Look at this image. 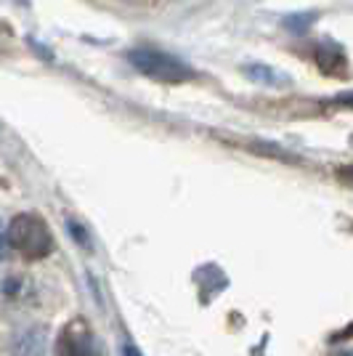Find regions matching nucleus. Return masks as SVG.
Listing matches in <instances>:
<instances>
[{
	"label": "nucleus",
	"instance_id": "9b49d317",
	"mask_svg": "<svg viewBox=\"0 0 353 356\" xmlns=\"http://www.w3.org/2000/svg\"><path fill=\"white\" fill-rule=\"evenodd\" d=\"M340 356H353V348H348V351H343Z\"/></svg>",
	"mask_w": 353,
	"mask_h": 356
},
{
	"label": "nucleus",
	"instance_id": "9d476101",
	"mask_svg": "<svg viewBox=\"0 0 353 356\" xmlns=\"http://www.w3.org/2000/svg\"><path fill=\"white\" fill-rule=\"evenodd\" d=\"M122 356H144L133 343H125V348H122Z\"/></svg>",
	"mask_w": 353,
	"mask_h": 356
},
{
	"label": "nucleus",
	"instance_id": "0eeeda50",
	"mask_svg": "<svg viewBox=\"0 0 353 356\" xmlns=\"http://www.w3.org/2000/svg\"><path fill=\"white\" fill-rule=\"evenodd\" d=\"M335 102H338V104H343V106H348V109H353V90H348V93H340Z\"/></svg>",
	"mask_w": 353,
	"mask_h": 356
},
{
	"label": "nucleus",
	"instance_id": "6e6552de",
	"mask_svg": "<svg viewBox=\"0 0 353 356\" xmlns=\"http://www.w3.org/2000/svg\"><path fill=\"white\" fill-rule=\"evenodd\" d=\"M8 252V237H6V229L0 226V258Z\"/></svg>",
	"mask_w": 353,
	"mask_h": 356
},
{
	"label": "nucleus",
	"instance_id": "20e7f679",
	"mask_svg": "<svg viewBox=\"0 0 353 356\" xmlns=\"http://www.w3.org/2000/svg\"><path fill=\"white\" fill-rule=\"evenodd\" d=\"M316 64L327 74H345V70H348V59H345L343 48L332 40H322L316 45Z\"/></svg>",
	"mask_w": 353,
	"mask_h": 356
},
{
	"label": "nucleus",
	"instance_id": "f03ea898",
	"mask_svg": "<svg viewBox=\"0 0 353 356\" xmlns=\"http://www.w3.org/2000/svg\"><path fill=\"white\" fill-rule=\"evenodd\" d=\"M128 59L138 72L157 83H186L194 77V70L186 61L176 59L165 51H157V48H136L128 54Z\"/></svg>",
	"mask_w": 353,
	"mask_h": 356
},
{
	"label": "nucleus",
	"instance_id": "39448f33",
	"mask_svg": "<svg viewBox=\"0 0 353 356\" xmlns=\"http://www.w3.org/2000/svg\"><path fill=\"white\" fill-rule=\"evenodd\" d=\"M247 74H250L252 80H261V83H268V86H274V83H281L279 74L271 72L268 67H247Z\"/></svg>",
	"mask_w": 353,
	"mask_h": 356
},
{
	"label": "nucleus",
	"instance_id": "f257e3e1",
	"mask_svg": "<svg viewBox=\"0 0 353 356\" xmlns=\"http://www.w3.org/2000/svg\"><path fill=\"white\" fill-rule=\"evenodd\" d=\"M6 237H8V248H14L27 258H43L54 248V237H51L48 226L43 223V218H38L32 213L16 216L6 229Z\"/></svg>",
	"mask_w": 353,
	"mask_h": 356
},
{
	"label": "nucleus",
	"instance_id": "7ed1b4c3",
	"mask_svg": "<svg viewBox=\"0 0 353 356\" xmlns=\"http://www.w3.org/2000/svg\"><path fill=\"white\" fill-rule=\"evenodd\" d=\"M59 354L61 356H99V343L90 335L88 325L72 322L64 327L59 338Z\"/></svg>",
	"mask_w": 353,
	"mask_h": 356
},
{
	"label": "nucleus",
	"instance_id": "1a4fd4ad",
	"mask_svg": "<svg viewBox=\"0 0 353 356\" xmlns=\"http://www.w3.org/2000/svg\"><path fill=\"white\" fill-rule=\"evenodd\" d=\"M338 176L343 178L345 184H353V165H351V168H340V173H338Z\"/></svg>",
	"mask_w": 353,
	"mask_h": 356
},
{
	"label": "nucleus",
	"instance_id": "423d86ee",
	"mask_svg": "<svg viewBox=\"0 0 353 356\" xmlns=\"http://www.w3.org/2000/svg\"><path fill=\"white\" fill-rule=\"evenodd\" d=\"M311 22H313V14H309V16H293V19H287L284 24H287L290 30H303V27H309Z\"/></svg>",
	"mask_w": 353,
	"mask_h": 356
}]
</instances>
